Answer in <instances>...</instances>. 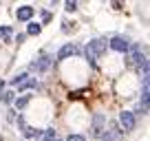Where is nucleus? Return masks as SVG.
Segmentation results:
<instances>
[{"instance_id":"39448f33","label":"nucleus","mask_w":150,"mask_h":141,"mask_svg":"<svg viewBox=\"0 0 150 141\" xmlns=\"http://www.w3.org/2000/svg\"><path fill=\"white\" fill-rule=\"evenodd\" d=\"M128 47H130V42H128L126 38H119V35H117V38L110 40V49H112V51H117V53H126Z\"/></svg>"},{"instance_id":"f257e3e1","label":"nucleus","mask_w":150,"mask_h":141,"mask_svg":"<svg viewBox=\"0 0 150 141\" xmlns=\"http://www.w3.org/2000/svg\"><path fill=\"white\" fill-rule=\"evenodd\" d=\"M104 51H106V42H104V40H99V38H97V40H91V42L86 44V57H88L93 64H95V60H97Z\"/></svg>"},{"instance_id":"9d476101","label":"nucleus","mask_w":150,"mask_h":141,"mask_svg":"<svg viewBox=\"0 0 150 141\" xmlns=\"http://www.w3.org/2000/svg\"><path fill=\"white\" fill-rule=\"evenodd\" d=\"M27 88H38V82L31 80V77H27V80H24L22 84L18 86V90H27Z\"/></svg>"},{"instance_id":"4be33fe9","label":"nucleus","mask_w":150,"mask_h":141,"mask_svg":"<svg viewBox=\"0 0 150 141\" xmlns=\"http://www.w3.org/2000/svg\"><path fill=\"white\" fill-rule=\"evenodd\" d=\"M2 93H5V82L0 80V99H2Z\"/></svg>"},{"instance_id":"412c9836","label":"nucleus","mask_w":150,"mask_h":141,"mask_svg":"<svg viewBox=\"0 0 150 141\" xmlns=\"http://www.w3.org/2000/svg\"><path fill=\"white\" fill-rule=\"evenodd\" d=\"M42 20H44V22H49V20H51V13H49V11H44V13H42Z\"/></svg>"},{"instance_id":"4468645a","label":"nucleus","mask_w":150,"mask_h":141,"mask_svg":"<svg viewBox=\"0 0 150 141\" xmlns=\"http://www.w3.org/2000/svg\"><path fill=\"white\" fill-rule=\"evenodd\" d=\"M64 9L69 11V13H73V11L77 9V0H66V5H64Z\"/></svg>"},{"instance_id":"ddd939ff","label":"nucleus","mask_w":150,"mask_h":141,"mask_svg":"<svg viewBox=\"0 0 150 141\" xmlns=\"http://www.w3.org/2000/svg\"><path fill=\"white\" fill-rule=\"evenodd\" d=\"M53 139H55V130H53V128L44 130V135H42V141H53Z\"/></svg>"},{"instance_id":"a211bd4d","label":"nucleus","mask_w":150,"mask_h":141,"mask_svg":"<svg viewBox=\"0 0 150 141\" xmlns=\"http://www.w3.org/2000/svg\"><path fill=\"white\" fill-rule=\"evenodd\" d=\"M2 99H5V102H13V95L11 93H2Z\"/></svg>"},{"instance_id":"5701e85b","label":"nucleus","mask_w":150,"mask_h":141,"mask_svg":"<svg viewBox=\"0 0 150 141\" xmlns=\"http://www.w3.org/2000/svg\"><path fill=\"white\" fill-rule=\"evenodd\" d=\"M53 141H60V139H53Z\"/></svg>"},{"instance_id":"0eeeda50","label":"nucleus","mask_w":150,"mask_h":141,"mask_svg":"<svg viewBox=\"0 0 150 141\" xmlns=\"http://www.w3.org/2000/svg\"><path fill=\"white\" fill-rule=\"evenodd\" d=\"M75 53H77V47L69 42V44H64V47H62L60 51H57V60H66V57L75 55Z\"/></svg>"},{"instance_id":"423d86ee","label":"nucleus","mask_w":150,"mask_h":141,"mask_svg":"<svg viewBox=\"0 0 150 141\" xmlns=\"http://www.w3.org/2000/svg\"><path fill=\"white\" fill-rule=\"evenodd\" d=\"M49 66H51V57H49V55H42L40 60L33 62V68H35V73H44V70H49Z\"/></svg>"},{"instance_id":"f03ea898","label":"nucleus","mask_w":150,"mask_h":141,"mask_svg":"<svg viewBox=\"0 0 150 141\" xmlns=\"http://www.w3.org/2000/svg\"><path fill=\"white\" fill-rule=\"evenodd\" d=\"M128 66H139L141 62L146 60L144 55H141V47L139 44H132V47H128Z\"/></svg>"},{"instance_id":"20e7f679","label":"nucleus","mask_w":150,"mask_h":141,"mask_svg":"<svg viewBox=\"0 0 150 141\" xmlns=\"http://www.w3.org/2000/svg\"><path fill=\"white\" fill-rule=\"evenodd\" d=\"M104 126H106V117L97 113L93 117V130H91V135H93V137H102L104 135Z\"/></svg>"},{"instance_id":"1a4fd4ad","label":"nucleus","mask_w":150,"mask_h":141,"mask_svg":"<svg viewBox=\"0 0 150 141\" xmlns=\"http://www.w3.org/2000/svg\"><path fill=\"white\" fill-rule=\"evenodd\" d=\"M29 102H31V95L27 93V95H22V97H18V99H16V102H13V106H16V110H22Z\"/></svg>"},{"instance_id":"aec40b11","label":"nucleus","mask_w":150,"mask_h":141,"mask_svg":"<svg viewBox=\"0 0 150 141\" xmlns=\"http://www.w3.org/2000/svg\"><path fill=\"white\" fill-rule=\"evenodd\" d=\"M112 7H115V9H122L124 5H122V0H112Z\"/></svg>"},{"instance_id":"6ab92c4d","label":"nucleus","mask_w":150,"mask_h":141,"mask_svg":"<svg viewBox=\"0 0 150 141\" xmlns=\"http://www.w3.org/2000/svg\"><path fill=\"white\" fill-rule=\"evenodd\" d=\"M102 141H115V139H112L110 132H106V135H102Z\"/></svg>"},{"instance_id":"2eb2a0df","label":"nucleus","mask_w":150,"mask_h":141,"mask_svg":"<svg viewBox=\"0 0 150 141\" xmlns=\"http://www.w3.org/2000/svg\"><path fill=\"white\" fill-rule=\"evenodd\" d=\"M0 38H2V40H9L11 38V27H0Z\"/></svg>"},{"instance_id":"9b49d317","label":"nucleus","mask_w":150,"mask_h":141,"mask_svg":"<svg viewBox=\"0 0 150 141\" xmlns=\"http://www.w3.org/2000/svg\"><path fill=\"white\" fill-rule=\"evenodd\" d=\"M40 31H42V27H40L38 22H29V29H27V33H29V35H38Z\"/></svg>"},{"instance_id":"f8f14e48","label":"nucleus","mask_w":150,"mask_h":141,"mask_svg":"<svg viewBox=\"0 0 150 141\" xmlns=\"http://www.w3.org/2000/svg\"><path fill=\"white\" fill-rule=\"evenodd\" d=\"M139 73H141V77H144V80H148V60H144L139 64Z\"/></svg>"},{"instance_id":"7ed1b4c3","label":"nucleus","mask_w":150,"mask_h":141,"mask_svg":"<svg viewBox=\"0 0 150 141\" xmlns=\"http://www.w3.org/2000/svg\"><path fill=\"white\" fill-rule=\"evenodd\" d=\"M119 123L124 126L126 132L135 130V115H132L130 110H122V115H119Z\"/></svg>"},{"instance_id":"dca6fc26","label":"nucleus","mask_w":150,"mask_h":141,"mask_svg":"<svg viewBox=\"0 0 150 141\" xmlns=\"http://www.w3.org/2000/svg\"><path fill=\"white\" fill-rule=\"evenodd\" d=\"M22 132H24V137H38V135H40V132L33 130L31 126H24V128H22Z\"/></svg>"},{"instance_id":"f3484780","label":"nucleus","mask_w":150,"mask_h":141,"mask_svg":"<svg viewBox=\"0 0 150 141\" xmlns=\"http://www.w3.org/2000/svg\"><path fill=\"white\" fill-rule=\"evenodd\" d=\"M66 141H84V137H82V135H71Z\"/></svg>"},{"instance_id":"6e6552de","label":"nucleus","mask_w":150,"mask_h":141,"mask_svg":"<svg viewBox=\"0 0 150 141\" xmlns=\"http://www.w3.org/2000/svg\"><path fill=\"white\" fill-rule=\"evenodd\" d=\"M16 16H18L20 22H27V20L33 18V7H20V9L16 11Z\"/></svg>"}]
</instances>
